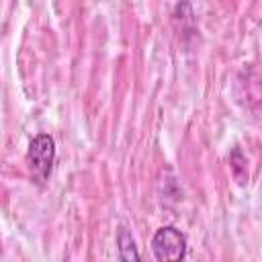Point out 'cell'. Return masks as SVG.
<instances>
[{
	"label": "cell",
	"instance_id": "cell-3",
	"mask_svg": "<svg viewBox=\"0 0 262 262\" xmlns=\"http://www.w3.org/2000/svg\"><path fill=\"white\" fill-rule=\"evenodd\" d=\"M117 244H119V256H121V260H139V252L135 248V242H133L131 233L125 227H119Z\"/></svg>",
	"mask_w": 262,
	"mask_h": 262
},
{
	"label": "cell",
	"instance_id": "cell-1",
	"mask_svg": "<svg viewBox=\"0 0 262 262\" xmlns=\"http://www.w3.org/2000/svg\"><path fill=\"white\" fill-rule=\"evenodd\" d=\"M55 162V141L47 133H39L31 139L27 149V166L31 172V178L43 186L49 180L51 168Z\"/></svg>",
	"mask_w": 262,
	"mask_h": 262
},
{
	"label": "cell",
	"instance_id": "cell-2",
	"mask_svg": "<svg viewBox=\"0 0 262 262\" xmlns=\"http://www.w3.org/2000/svg\"><path fill=\"white\" fill-rule=\"evenodd\" d=\"M151 252L160 262H180L186 256V237L172 225L160 227L151 237Z\"/></svg>",
	"mask_w": 262,
	"mask_h": 262
}]
</instances>
